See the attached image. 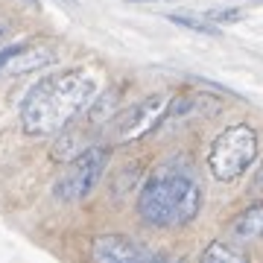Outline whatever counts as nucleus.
<instances>
[{
	"instance_id": "obj_1",
	"label": "nucleus",
	"mask_w": 263,
	"mask_h": 263,
	"mask_svg": "<svg viewBox=\"0 0 263 263\" xmlns=\"http://www.w3.org/2000/svg\"><path fill=\"white\" fill-rule=\"evenodd\" d=\"M97 82L85 70H65L38 79L21 103V126L32 138H50L70 126L79 111L94 103Z\"/></svg>"
},
{
	"instance_id": "obj_2",
	"label": "nucleus",
	"mask_w": 263,
	"mask_h": 263,
	"mask_svg": "<svg viewBox=\"0 0 263 263\" xmlns=\"http://www.w3.org/2000/svg\"><path fill=\"white\" fill-rule=\"evenodd\" d=\"M202 190L187 173L161 167L138 193V216L152 228H179L196 219Z\"/></svg>"
},
{
	"instance_id": "obj_3",
	"label": "nucleus",
	"mask_w": 263,
	"mask_h": 263,
	"mask_svg": "<svg viewBox=\"0 0 263 263\" xmlns=\"http://www.w3.org/2000/svg\"><path fill=\"white\" fill-rule=\"evenodd\" d=\"M254 158H257V132L246 123H237L216 135L208 155V167L216 181H234L240 173L252 167Z\"/></svg>"
},
{
	"instance_id": "obj_4",
	"label": "nucleus",
	"mask_w": 263,
	"mask_h": 263,
	"mask_svg": "<svg viewBox=\"0 0 263 263\" xmlns=\"http://www.w3.org/2000/svg\"><path fill=\"white\" fill-rule=\"evenodd\" d=\"M105 164H108V149L105 146H88L85 152H79L67 170L62 173V179L56 181V199L62 202H82L97 190L100 179L105 173Z\"/></svg>"
},
{
	"instance_id": "obj_5",
	"label": "nucleus",
	"mask_w": 263,
	"mask_h": 263,
	"mask_svg": "<svg viewBox=\"0 0 263 263\" xmlns=\"http://www.w3.org/2000/svg\"><path fill=\"white\" fill-rule=\"evenodd\" d=\"M170 100L164 94H152L141 103L129 105L111 117V141L114 143H132L141 141L143 135H149L152 129H158V123L167 114Z\"/></svg>"
},
{
	"instance_id": "obj_6",
	"label": "nucleus",
	"mask_w": 263,
	"mask_h": 263,
	"mask_svg": "<svg viewBox=\"0 0 263 263\" xmlns=\"http://www.w3.org/2000/svg\"><path fill=\"white\" fill-rule=\"evenodd\" d=\"M91 257L97 263H138V260H161V254L141 246L138 240L123 234H103L91 246Z\"/></svg>"
},
{
	"instance_id": "obj_7",
	"label": "nucleus",
	"mask_w": 263,
	"mask_h": 263,
	"mask_svg": "<svg viewBox=\"0 0 263 263\" xmlns=\"http://www.w3.org/2000/svg\"><path fill=\"white\" fill-rule=\"evenodd\" d=\"M222 111V103L211 94H193V97H176L170 100L167 114H164V126H184L190 120H205V117H216Z\"/></svg>"
},
{
	"instance_id": "obj_8",
	"label": "nucleus",
	"mask_w": 263,
	"mask_h": 263,
	"mask_svg": "<svg viewBox=\"0 0 263 263\" xmlns=\"http://www.w3.org/2000/svg\"><path fill=\"white\" fill-rule=\"evenodd\" d=\"M56 62L53 50H24V47H9L0 53V70L6 76H24L35 73L41 67H47Z\"/></svg>"
},
{
	"instance_id": "obj_9",
	"label": "nucleus",
	"mask_w": 263,
	"mask_h": 263,
	"mask_svg": "<svg viewBox=\"0 0 263 263\" xmlns=\"http://www.w3.org/2000/svg\"><path fill=\"white\" fill-rule=\"evenodd\" d=\"M260 237H263V199L246 208L231 226V240H237V243H254Z\"/></svg>"
},
{
	"instance_id": "obj_10",
	"label": "nucleus",
	"mask_w": 263,
	"mask_h": 263,
	"mask_svg": "<svg viewBox=\"0 0 263 263\" xmlns=\"http://www.w3.org/2000/svg\"><path fill=\"white\" fill-rule=\"evenodd\" d=\"M117 105H120V88H111V91H105L100 100L91 103L88 117H91V123H105V120H111V117H114Z\"/></svg>"
},
{
	"instance_id": "obj_11",
	"label": "nucleus",
	"mask_w": 263,
	"mask_h": 263,
	"mask_svg": "<svg viewBox=\"0 0 263 263\" xmlns=\"http://www.w3.org/2000/svg\"><path fill=\"white\" fill-rule=\"evenodd\" d=\"M170 24H179V27L184 29H193V32H202V35H222V29H219V24H214V21L208 18H193V15H179V12H173V15H167Z\"/></svg>"
},
{
	"instance_id": "obj_12",
	"label": "nucleus",
	"mask_w": 263,
	"mask_h": 263,
	"mask_svg": "<svg viewBox=\"0 0 263 263\" xmlns=\"http://www.w3.org/2000/svg\"><path fill=\"white\" fill-rule=\"evenodd\" d=\"M88 146H85L82 135H73V132H67V135H62L56 141V146H53V158L56 161H73L79 152H85Z\"/></svg>"
},
{
	"instance_id": "obj_13",
	"label": "nucleus",
	"mask_w": 263,
	"mask_h": 263,
	"mask_svg": "<svg viewBox=\"0 0 263 263\" xmlns=\"http://www.w3.org/2000/svg\"><path fill=\"white\" fill-rule=\"evenodd\" d=\"M202 260H205V263H243L246 257H243L240 252H234L228 243H219V240H214V243H211L205 252H202Z\"/></svg>"
},
{
	"instance_id": "obj_14",
	"label": "nucleus",
	"mask_w": 263,
	"mask_h": 263,
	"mask_svg": "<svg viewBox=\"0 0 263 263\" xmlns=\"http://www.w3.org/2000/svg\"><path fill=\"white\" fill-rule=\"evenodd\" d=\"M205 18L214 21V24H237V21H243V9L240 6H234V9H211Z\"/></svg>"
},
{
	"instance_id": "obj_15",
	"label": "nucleus",
	"mask_w": 263,
	"mask_h": 263,
	"mask_svg": "<svg viewBox=\"0 0 263 263\" xmlns=\"http://www.w3.org/2000/svg\"><path fill=\"white\" fill-rule=\"evenodd\" d=\"M249 193H252V196H263V164H260V170H257V176L252 179V184H249Z\"/></svg>"
},
{
	"instance_id": "obj_16",
	"label": "nucleus",
	"mask_w": 263,
	"mask_h": 263,
	"mask_svg": "<svg viewBox=\"0 0 263 263\" xmlns=\"http://www.w3.org/2000/svg\"><path fill=\"white\" fill-rule=\"evenodd\" d=\"M6 32H9V24H6V21L0 18V41H3V38H6Z\"/></svg>"
},
{
	"instance_id": "obj_17",
	"label": "nucleus",
	"mask_w": 263,
	"mask_h": 263,
	"mask_svg": "<svg viewBox=\"0 0 263 263\" xmlns=\"http://www.w3.org/2000/svg\"><path fill=\"white\" fill-rule=\"evenodd\" d=\"M252 3H263V0H252Z\"/></svg>"
}]
</instances>
